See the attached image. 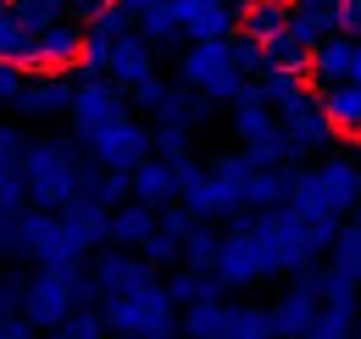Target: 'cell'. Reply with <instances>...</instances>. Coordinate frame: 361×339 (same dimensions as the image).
I'll return each instance as SVG.
<instances>
[{"label":"cell","instance_id":"7c38bea8","mask_svg":"<svg viewBox=\"0 0 361 339\" xmlns=\"http://www.w3.org/2000/svg\"><path fill=\"white\" fill-rule=\"evenodd\" d=\"M78 56H84V23L61 17V23H45V28H34L28 73H61V67H78Z\"/></svg>","mask_w":361,"mask_h":339},{"label":"cell","instance_id":"d590c367","mask_svg":"<svg viewBox=\"0 0 361 339\" xmlns=\"http://www.w3.org/2000/svg\"><path fill=\"white\" fill-rule=\"evenodd\" d=\"M6 6H17V0H6Z\"/></svg>","mask_w":361,"mask_h":339},{"label":"cell","instance_id":"8992f818","mask_svg":"<svg viewBox=\"0 0 361 339\" xmlns=\"http://www.w3.org/2000/svg\"><path fill=\"white\" fill-rule=\"evenodd\" d=\"M78 295H84L78 267H45V273L23 290V317H28L34 328H61V323L78 311Z\"/></svg>","mask_w":361,"mask_h":339},{"label":"cell","instance_id":"4fadbf2b","mask_svg":"<svg viewBox=\"0 0 361 339\" xmlns=\"http://www.w3.org/2000/svg\"><path fill=\"white\" fill-rule=\"evenodd\" d=\"M317 311H322V300H317V273H295V284L283 290V295L272 300V328L278 339H306L317 323Z\"/></svg>","mask_w":361,"mask_h":339},{"label":"cell","instance_id":"f1b7e54d","mask_svg":"<svg viewBox=\"0 0 361 339\" xmlns=\"http://www.w3.org/2000/svg\"><path fill=\"white\" fill-rule=\"evenodd\" d=\"M61 339H106V317L100 311H73L61 323Z\"/></svg>","mask_w":361,"mask_h":339},{"label":"cell","instance_id":"7a4b0ae2","mask_svg":"<svg viewBox=\"0 0 361 339\" xmlns=\"http://www.w3.org/2000/svg\"><path fill=\"white\" fill-rule=\"evenodd\" d=\"M17 172H23V195H28L39 212H61L67 201H78L90 162H78V150L61 145V139H34V145L23 150Z\"/></svg>","mask_w":361,"mask_h":339},{"label":"cell","instance_id":"1f68e13d","mask_svg":"<svg viewBox=\"0 0 361 339\" xmlns=\"http://www.w3.org/2000/svg\"><path fill=\"white\" fill-rule=\"evenodd\" d=\"M345 34H361V0H345Z\"/></svg>","mask_w":361,"mask_h":339},{"label":"cell","instance_id":"e0dca14e","mask_svg":"<svg viewBox=\"0 0 361 339\" xmlns=\"http://www.w3.org/2000/svg\"><path fill=\"white\" fill-rule=\"evenodd\" d=\"M128 195H134L139 206H173L178 201V172H173V162L167 156H150L145 167H134V178H128Z\"/></svg>","mask_w":361,"mask_h":339},{"label":"cell","instance_id":"9a60e30c","mask_svg":"<svg viewBox=\"0 0 361 339\" xmlns=\"http://www.w3.org/2000/svg\"><path fill=\"white\" fill-rule=\"evenodd\" d=\"M289 28L317 50L328 34H345V0H289Z\"/></svg>","mask_w":361,"mask_h":339},{"label":"cell","instance_id":"d6a6232c","mask_svg":"<svg viewBox=\"0 0 361 339\" xmlns=\"http://www.w3.org/2000/svg\"><path fill=\"white\" fill-rule=\"evenodd\" d=\"M350 84H361V34H350Z\"/></svg>","mask_w":361,"mask_h":339},{"label":"cell","instance_id":"d6986e66","mask_svg":"<svg viewBox=\"0 0 361 339\" xmlns=\"http://www.w3.org/2000/svg\"><path fill=\"white\" fill-rule=\"evenodd\" d=\"M150 234H156V206H139V201L117 206L111 222H106V239H111V245H123V251H139Z\"/></svg>","mask_w":361,"mask_h":339},{"label":"cell","instance_id":"83f0119b","mask_svg":"<svg viewBox=\"0 0 361 339\" xmlns=\"http://www.w3.org/2000/svg\"><path fill=\"white\" fill-rule=\"evenodd\" d=\"M139 256H145L150 267H167V261H183V239H178V234H167V228L156 222V234H150V239L139 245Z\"/></svg>","mask_w":361,"mask_h":339},{"label":"cell","instance_id":"ffe728a7","mask_svg":"<svg viewBox=\"0 0 361 339\" xmlns=\"http://www.w3.org/2000/svg\"><path fill=\"white\" fill-rule=\"evenodd\" d=\"M289 28V0H245L239 6V34L256 44H267L272 34Z\"/></svg>","mask_w":361,"mask_h":339},{"label":"cell","instance_id":"5bb4252c","mask_svg":"<svg viewBox=\"0 0 361 339\" xmlns=\"http://www.w3.org/2000/svg\"><path fill=\"white\" fill-rule=\"evenodd\" d=\"M106 78L123 89V95L145 89L150 78H156V50L139 40V34H128L123 44H111V56H106Z\"/></svg>","mask_w":361,"mask_h":339},{"label":"cell","instance_id":"3957f363","mask_svg":"<svg viewBox=\"0 0 361 339\" xmlns=\"http://www.w3.org/2000/svg\"><path fill=\"white\" fill-rule=\"evenodd\" d=\"M178 84L200 100H239L250 89V73L239 67V50L233 40H200L183 50L178 61Z\"/></svg>","mask_w":361,"mask_h":339},{"label":"cell","instance_id":"4316f807","mask_svg":"<svg viewBox=\"0 0 361 339\" xmlns=\"http://www.w3.org/2000/svg\"><path fill=\"white\" fill-rule=\"evenodd\" d=\"M328 267H339L345 278H356L361 284V228H339V239H334V251H328Z\"/></svg>","mask_w":361,"mask_h":339},{"label":"cell","instance_id":"7402d4cb","mask_svg":"<svg viewBox=\"0 0 361 339\" xmlns=\"http://www.w3.org/2000/svg\"><path fill=\"white\" fill-rule=\"evenodd\" d=\"M217 339H278L272 328V306H250V300H228L223 334Z\"/></svg>","mask_w":361,"mask_h":339},{"label":"cell","instance_id":"2e32d148","mask_svg":"<svg viewBox=\"0 0 361 339\" xmlns=\"http://www.w3.org/2000/svg\"><path fill=\"white\" fill-rule=\"evenodd\" d=\"M73 89H78V78H67V73H34L23 100H17V117H61V112H73Z\"/></svg>","mask_w":361,"mask_h":339},{"label":"cell","instance_id":"484cf974","mask_svg":"<svg viewBox=\"0 0 361 339\" xmlns=\"http://www.w3.org/2000/svg\"><path fill=\"white\" fill-rule=\"evenodd\" d=\"M217 251H223V234H217L212 222H195V228H189V239H183V267L212 273V267H217Z\"/></svg>","mask_w":361,"mask_h":339},{"label":"cell","instance_id":"30bf717a","mask_svg":"<svg viewBox=\"0 0 361 339\" xmlns=\"http://www.w3.org/2000/svg\"><path fill=\"white\" fill-rule=\"evenodd\" d=\"M278 128H283L289 162H295V156H306V150H322V145L334 139V123H328V112H322V100H317L312 84L300 89L295 100H283V106H278Z\"/></svg>","mask_w":361,"mask_h":339},{"label":"cell","instance_id":"5b68a950","mask_svg":"<svg viewBox=\"0 0 361 339\" xmlns=\"http://www.w3.org/2000/svg\"><path fill=\"white\" fill-rule=\"evenodd\" d=\"M11 239L34 256V261H45V267H78V256L90 251V245L67 228V217H61V212H28V217H17V222H11Z\"/></svg>","mask_w":361,"mask_h":339},{"label":"cell","instance_id":"836d02e7","mask_svg":"<svg viewBox=\"0 0 361 339\" xmlns=\"http://www.w3.org/2000/svg\"><path fill=\"white\" fill-rule=\"evenodd\" d=\"M117 6H123V11H134V17H139V11H150L156 0H117Z\"/></svg>","mask_w":361,"mask_h":339},{"label":"cell","instance_id":"603a6c76","mask_svg":"<svg viewBox=\"0 0 361 339\" xmlns=\"http://www.w3.org/2000/svg\"><path fill=\"white\" fill-rule=\"evenodd\" d=\"M28 50H34V23H28L17 6H6V0H0V61L28 67Z\"/></svg>","mask_w":361,"mask_h":339},{"label":"cell","instance_id":"e575fe53","mask_svg":"<svg viewBox=\"0 0 361 339\" xmlns=\"http://www.w3.org/2000/svg\"><path fill=\"white\" fill-rule=\"evenodd\" d=\"M356 339H361V323H356Z\"/></svg>","mask_w":361,"mask_h":339},{"label":"cell","instance_id":"f546056e","mask_svg":"<svg viewBox=\"0 0 361 339\" xmlns=\"http://www.w3.org/2000/svg\"><path fill=\"white\" fill-rule=\"evenodd\" d=\"M28 67H11V61H0V106H11L17 112V100H23V89H28Z\"/></svg>","mask_w":361,"mask_h":339},{"label":"cell","instance_id":"52a82bcc","mask_svg":"<svg viewBox=\"0 0 361 339\" xmlns=\"http://www.w3.org/2000/svg\"><path fill=\"white\" fill-rule=\"evenodd\" d=\"M233 133H239V145H245L256 162H278V167H289V145H283L278 112L262 100V89H256V84L233 100Z\"/></svg>","mask_w":361,"mask_h":339},{"label":"cell","instance_id":"44dd1931","mask_svg":"<svg viewBox=\"0 0 361 339\" xmlns=\"http://www.w3.org/2000/svg\"><path fill=\"white\" fill-rule=\"evenodd\" d=\"M317 100H322V112H328L334 133H345V139H361V84L317 89Z\"/></svg>","mask_w":361,"mask_h":339},{"label":"cell","instance_id":"cb8c5ba5","mask_svg":"<svg viewBox=\"0 0 361 339\" xmlns=\"http://www.w3.org/2000/svg\"><path fill=\"white\" fill-rule=\"evenodd\" d=\"M167 295H173V306H200V300H217V295H223V284H217V273L183 267V273L167 278Z\"/></svg>","mask_w":361,"mask_h":339},{"label":"cell","instance_id":"ba28073f","mask_svg":"<svg viewBox=\"0 0 361 339\" xmlns=\"http://www.w3.org/2000/svg\"><path fill=\"white\" fill-rule=\"evenodd\" d=\"M73 133H78V145L94 139V133H106V128H117L123 117H134V106H128V95L111 84V78H78L73 89Z\"/></svg>","mask_w":361,"mask_h":339},{"label":"cell","instance_id":"277c9868","mask_svg":"<svg viewBox=\"0 0 361 339\" xmlns=\"http://www.w3.org/2000/svg\"><path fill=\"white\" fill-rule=\"evenodd\" d=\"M356 195H361V167L350 156H328V162H317V167L295 172L289 206L317 212V217H345V212H356Z\"/></svg>","mask_w":361,"mask_h":339},{"label":"cell","instance_id":"6da1fadb","mask_svg":"<svg viewBox=\"0 0 361 339\" xmlns=\"http://www.w3.org/2000/svg\"><path fill=\"white\" fill-rule=\"evenodd\" d=\"M334 239H339V217L272 206V212L233 222V234H223V251H217L212 273H217L223 290H245V284H262V278H295V273L317 267V256L334 251Z\"/></svg>","mask_w":361,"mask_h":339},{"label":"cell","instance_id":"4dcf8cb0","mask_svg":"<svg viewBox=\"0 0 361 339\" xmlns=\"http://www.w3.org/2000/svg\"><path fill=\"white\" fill-rule=\"evenodd\" d=\"M106 6H111V0H67V17H73V23H90V17H100Z\"/></svg>","mask_w":361,"mask_h":339},{"label":"cell","instance_id":"d4e9b609","mask_svg":"<svg viewBox=\"0 0 361 339\" xmlns=\"http://www.w3.org/2000/svg\"><path fill=\"white\" fill-rule=\"evenodd\" d=\"M134 23H139V40L150 44V50H156V44H173V40H183V28H178V17H173V6H167V0H156L150 11H139Z\"/></svg>","mask_w":361,"mask_h":339},{"label":"cell","instance_id":"8fae6325","mask_svg":"<svg viewBox=\"0 0 361 339\" xmlns=\"http://www.w3.org/2000/svg\"><path fill=\"white\" fill-rule=\"evenodd\" d=\"M173 17H178L183 40L200 44V40H233L239 34V6L233 0H167Z\"/></svg>","mask_w":361,"mask_h":339},{"label":"cell","instance_id":"9c48e42d","mask_svg":"<svg viewBox=\"0 0 361 339\" xmlns=\"http://www.w3.org/2000/svg\"><path fill=\"white\" fill-rule=\"evenodd\" d=\"M84 150H90V162L100 172H123V178H134V167H145L150 162V128L139 123V117H123L117 128H106V133H94V139H84Z\"/></svg>","mask_w":361,"mask_h":339},{"label":"cell","instance_id":"ac0fdd59","mask_svg":"<svg viewBox=\"0 0 361 339\" xmlns=\"http://www.w3.org/2000/svg\"><path fill=\"white\" fill-rule=\"evenodd\" d=\"M306 78H312V89L350 84V34H328V40L317 44L312 61H306Z\"/></svg>","mask_w":361,"mask_h":339}]
</instances>
